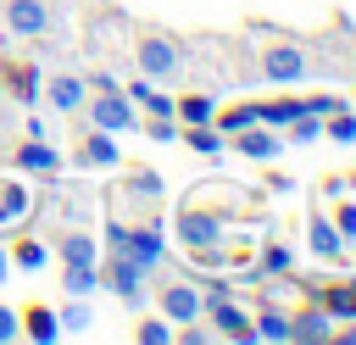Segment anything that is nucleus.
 I'll use <instances>...</instances> for the list:
<instances>
[{"mask_svg": "<svg viewBox=\"0 0 356 345\" xmlns=\"http://www.w3.org/2000/svg\"><path fill=\"white\" fill-rule=\"evenodd\" d=\"M11 278V256H6V245H0V284Z\"/></svg>", "mask_w": 356, "mask_h": 345, "instance_id": "e433bc0d", "label": "nucleus"}, {"mask_svg": "<svg viewBox=\"0 0 356 345\" xmlns=\"http://www.w3.org/2000/svg\"><path fill=\"white\" fill-rule=\"evenodd\" d=\"M228 145H234L239 156H250V161H273V156L284 150V139H278V128H267V122H250V128H239V134H228Z\"/></svg>", "mask_w": 356, "mask_h": 345, "instance_id": "1a4fd4ad", "label": "nucleus"}, {"mask_svg": "<svg viewBox=\"0 0 356 345\" xmlns=\"http://www.w3.org/2000/svg\"><path fill=\"white\" fill-rule=\"evenodd\" d=\"M178 139H184L189 150H200V156H222V145H228V139L217 134V122H189Z\"/></svg>", "mask_w": 356, "mask_h": 345, "instance_id": "b1692460", "label": "nucleus"}, {"mask_svg": "<svg viewBox=\"0 0 356 345\" xmlns=\"http://www.w3.org/2000/svg\"><path fill=\"white\" fill-rule=\"evenodd\" d=\"M56 256H61V262H100V245H95L89 228H67V234L56 239Z\"/></svg>", "mask_w": 356, "mask_h": 345, "instance_id": "a211bd4d", "label": "nucleus"}, {"mask_svg": "<svg viewBox=\"0 0 356 345\" xmlns=\"http://www.w3.org/2000/svg\"><path fill=\"white\" fill-rule=\"evenodd\" d=\"M334 228H339V239H345V245H356V200H345V206L334 211Z\"/></svg>", "mask_w": 356, "mask_h": 345, "instance_id": "f704fd0d", "label": "nucleus"}, {"mask_svg": "<svg viewBox=\"0 0 356 345\" xmlns=\"http://www.w3.org/2000/svg\"><path fill=\"white\" fill-rule=\"evenodd\" d=\"M250 328H256V339H289V312L284 306H261Z\"/></svg>", "mask_w": 356, "mask_h": 345, "instance_id": "a878e982", "label": "nucleus"}, {"mask_svg": "<svg viewBox=\"0 0 356 345\" xmlns=\"http://www.w3.org/2000/svg\"><path fill=\"white\" fill-rule=\"evenodd\" d=\"M61 289L67 295H95L100 289V262H61Z\"/></svg>", "mask_w": 356, "mask_h": 345, "instance_id": "6ab92c4d", "label": "nucleus"}, {"mask_svg": "<svg viewBox=\"0 0 356 345\" xmlns=\"http://www.w3.org/2000/svg\"><path fill=\"white\" fill-rule=\"evenodd\" d=\"M0 78H6V89H11L22 106H33V100H39V72H33L28 61H0Z\"/></svg>", "mask_w": 356, "mask_h": 345, "instance_id": "2eb2a0df", "label": "nucleus"}, {"mask_svg": "<svg viewBox=\"0 0 356 345\" xmlns=\"http://www.w3.org/2000/svg\"><path fill=\"white\" fill-rule=\"evenodd\" d=\"M6 28L22 39H39L50 28V6L44 0H6Z\"/></svg>", "mask_w": 356, "mask_h": 345, "instance_id": "f8f14e48", "label": "nucleus"}, {"mask_svg": "<svg viewBox=\"0 0 356 345\" xmlns=\"http://www.w3.org/2000/svg\"><path fill=\"white\" fill-rule=\"evenodd\" d=\"M200 300H206L200 312L211 317V334H217V339H239V345H250V339H256L250 312H245V306H234V300H228V289H206Z\"/></svg>", "mask_w": 356, "mask_h": 345, "instance_id": "f03ea898", "label": "nucleus"}, {"mask_svg": "<svg viewBox=\"0 0 356 345\" xmlns=\"http://www.w3.org/2000/svg\"><path fill=\"white\" fill-rule=\"evenodd\" d=\"M178 61H184V50L167 39V33H145L139 45H134V67L145 72V78H178Z\"/></svg>", "mask_w": 356, "mask_h": 345, "instance_id": "20e7f679", "label": "nucleus"}, {"mask_svg": "<svg viewBox=\"0 0 356 345\" xmlns=\"http://www.w3.org/2000/svg\"><path fill=\"white\" fill-rule=\"evenodd\" d=\"M261 78H267V83H300V78H306V50L289 45V39H273V45L261 50Z\"/></svg>", "mask_w": 356, "mask_h": 345, "instance_id": "423d86ee", "label": "nucleus"}, {"mask_svg": "<svg viewBox=\"0 0 356 345\" xmlns=\"http://www.w3.org/2000/svg\"><path fill=\"white\" fill-rule=\"evenodd\" d=\"M323 139H334V145H356V111H334V117H323Z\"/></svg>", "mask_w": 356, "mask_h": 345, "instance_id": "c756f323", "label": "nucleus"}, {"mask_svg": "<svg viewBox=\"0 0 356 345\" xmlns=\"http://www.w3.org/2000/svg\"><path fill=\"white\" fill-rule=\"evenodd\" d=\"M289 339H334V323H328V312L312 300V306H300V312H289Z\"/></svg>", "mask_w": 356, "mask_h": 345, "instance_id": "ddd939ff", "label": "nucleus"}, {"mask_svg": "<svg viewBox=\"0 0 356 345\" xmlns=\"http://www.w3.org/2000/svg\"><path fill=\"white\" fill-rule=\"evenodd\" d=\"M211 122H217V134L228 139V134H239V128H250V122H256V100H245V106H228V111H217Z\"/></svg>", "mask_w": 356, "mask_h": 345, "instance_id": "cd10ccee", "label": "nucleus"}, {"mask_svg": "<svg viewBox=\"0 0 356 345\" xmlns=\"http://www.w3.org/2000/svg\"><path fill=\"white\" fill-rule=\"evenodd\" d=\"M122 195H139V200H161V178H156L150 167H134V172L122 178Z\"/></svg>", "mask_w": 356, "mask_h": 345, "instance_id": "c85d7f7f", "label": "nucleus"}, {"mask_svg": "<svg viewBox=\"0 0 356 345\" xmlns=\"http://www.w3.org/2000/svg\"><path fill=\"white\" fill-rule=\"evenodd\" d=\"M56 323H61V334H89V323H95V312H89V295H72V300L56 312Z\"/></svg>", "mask_w": 356, "mask_h": 345, "instance_id": "393cba45", "label": "nucleus"}, {"mask_svg": "<svg viewBox=\"0 0 356 345\" xmlns=\"http://www.w3.org/2000/svg\"><path fill=\"white\" fill-rule=\"evenodd\" d=\"M89 122H95V128H106V134H134V128H139L134 100L122 95V83H117V89H95V95H89Z\"/></svg>", "mask_w": 356, "mask_h": 345, "instance_id": "7ed1b4c3", "label": "nucleus"}, {"mask_svg": "<svg viewBox=\"0 0 356 345\" xmlns=\"http://www.w3.org/2000/svg\"><path fill=\"white\" fill-rule=\"evenodd\" d=\"M172 334H178V328H172L167 317H145V323L134 328V339H139V345H167Z\"/></svg>", "mask_w": 356, "mask_h": 345, "instance_id": "2f4dec72", "label": "nucleus"}, {"mask_svg": "<svg viewBox=\"0 0 356 345\" xmlns=\"http://www.w3.org/2000/svg\"><path fill=\"white\" fill-rule=\"evenodd\" d=\"M117 161H122V145H117V134H106V128L83 134V139L72 145V167H78V172H100V167H117Z\"/></svg>", "mask_w": 356, "mask_h": 345, "instance_id": "0eeeda50", "label": "nucleus"}, {"mask_svg": "<svg viewBox=\"0 0 356 345\" xmlns=\"http://www.w3.org/2000/svg\"><path fill=\"white\" fill-rule=\"evenodd\" d=\"M17 167H22V172H39V178H56V172H61V150H56L44 134H28V139L17 145Z\"/></svg>", "mask_w": 356, "mask_h": 345, "instance_id": "9d476101", "label": "nucleus"}, {"mask_svg": "<svg viewBox=\"0 0 356 345\" xmlns=\"http://www.w3.org/2000/svg\"><path fill=\"white\" fill-rule=\"evenodd\" d=\"M300 111H306L300 95H289V100H256V122H267V128H289Z\"/></svg>", "mask_w": 356, "mask_h": 345, "instance_id": "412c9836", "label": "nucleus"}, {"mask_svg": "<svg viewBox=\"0 0 356 345\" xmlns=\"http://www.w3.org/2000/svg\"><path fill=\"white\" fill-rule=\"evenodd\" d=\"M6 256H11V267H17V273H39V267L50 262V245H44V239H33V234H22Z\"/></svg>", "mask_w": 356, "mask_h": 345, "instance_id": "4be33fe9", "label": "nucleus"}, {"mask_svg": "<svg viewBox=\"0 0 356 345\" xmlns=\"http://www.w3.org/2000/svg\"><path fill=\"white\" fill-rule=\"evenodd\" d=\"M172 117H178V128L211 122V117H217V100H211V95H172Z\"/></svg>", "mask_w": 356, "mask_h": 345, "instance_id": "aec40b11", "label": "nucleus"}, {"mask_svg": "<svg viewBox=\"0 0 356 345\" xmlns=\"http://www.w3.org/2000/svg\"><path fill=\"white\" fill-rule=\"evenodd\" d=\"M106 245H111V256H122V262H134L145 273L167 256V239H161L156 223H122V217H111L106 223Z\"/></svg>", "mask_w": 356, "mask_h": 345, "instance_id": "f257e3e1", "label": "nucleus"}, {"mask_svg": "<svg viewBox=\"0 0 356 345\" xmlns=\"http://www.w3.org/2000/svg\"><path fill=\"white\" fill-rule=\"evenodd\" d=\"M17 334H22V317H17V312L0 300V345H6V339H17Z\"/></svg>", "mask_w": 356, "mask_h": 345, "instance_id": "c9c22d12", "label": "nucleus"}, {"mask_svg": "<svg viewBox=\"0 0 356 345\" xmlns=\"http://www.w3.org/2000/svg\"><path fill=\"white\" fill-rule=\"evenodd\" d=\"M17 317H22V334H28V339H39V345L61 339V323H56V312H50V306H39V300H33V306H22Z\"/></svg>", "mask_w": 356, "mask_h": 345, "instance_id": "f3484780", "label": "nucleus"}, {"mask_svg": "<svg viewBox=\"0 0 356 345\" xmlns=\"http://www.w3.org/2000/svg\"><path fill=\"white\" fill-rule=\"evenodd\" d=\"M306 239H312V256H323V262H334V256L345 250V239H339L334 217H317V211H312V223H306Z\"/></svg>", "mask_w": 356, "mask_h": 345, "instance_id": "dca6fc26", "label": "nucleus"}, {"mask_svg": "<svg viewBox=\"0 0 356 345\" xmlns=\"http://www.w3.org/2000/svg\"><path fill=\"white\" fill-rule=\"evenodd\" d=\"M100 284H106V289H117L128 306H139V300H145V267H134V262H122V256H111V262L100 267Z\"/></svg>", "mask_w": 356, "mask_h": 345, "instance_id": "9b49d317", "label": "nucleus"}, {"mask_svg": "<svg viewBox=\"0 0 356 345\" xmlns=\"http://www.w3.org/2000/svg\"><path fill=\"white\" fill-rule=\"evenodd\" d=\"M28 200H33V195H28V184H0V228H6V223H17V217L28 211Z\"/></svg>", "mask_w": 356, "mask_h": 345, "instance_id": "bb28decb", "label": "nucleus"}, {"mask_svg": "<svg viewBox=\"0 0 356 345\" xmlns=\"http://www.w3.org/2000/svg\"><path fill=\"white\" fill-rule=\"evenodd\" d=\"M289 262H295V256H289L284 245H267V250H261V278H289Z\"/></svg>", "mask_w": 356, "mask_h": 345, "instance_id": "473e14b6", "label": "nucleus"}, {"mask_svg": "<svg viewBox=\"0 0 356 345\" xmlns=\"http://www.w3.org/2000/svg\"><path fill=\"white\" fill-rule=\"evenodd\" d=\"M312 300H317L328 317H356V278H350V284H334V289H317Z\"/></svg>", "mask_w": 356, "mask_h": 345, "instance_id": "5701e85b", "label": "nucleus"}, {"mask_svg": "<svg viewBox=\"0 0 356 345\" xmlns=\"http://www.w3.org/2000/svg\"><path fill=\"white\" fill-rule=\"evenodd\" d=\"M83 95H89V83H83V78H72V72H56V78L44 83V100H50L56 111H78V106H83Z\"/></svg>", "mask_w": 356, "mask_h": 345, "instance_id": "4468645a", "label": "nucleus"}, {"mask_svg": "<svg viewBox=\"0 0 356 345\" xmlns=\"http://www.w3.org/2000/svg\"><path fill=\"white\" fill-rule=\"evenodd\" d=\"M156 306H161V317H167L172 328H184V323H195V317H200V306H206V300H200V289H195V284L172 278V284H161V289H156Z\"/></svg>", "mask_w": 356, "mask_h": 345, "instance_id": "6e6552de", "label": "nucleus"}, {"mask_svg": "<svg viewBox=\"0 0 356 345\" xmlns=\"http://www.w3.org/2000/svg\"><path fill=\"white\" fill-rule=\"evenodd\" d=\"M178 245H189V250L222 245V211H211V206H184V211H178Z\"/></svg>", "mask_w": 356, "mask_h": 345, "instance_id": "39448f33", "label": "nucleus"}, {"mask_svg": "<svg viewBox=\"0 0 356 345\" xmlns=\"http://www.w3.org/2000/svg\"><path fill=\"white\" fill-rule=\"evenodd\" d=\"M300 100H306V111H312V117H334V111H345V100H339V95H300Z\"/></svg>", "mask_w": 356, "mask_h": 345, "instance_id": "72a5a7b5", "label": "nucleus"}, {"mask_svg": "<svg viewBox=\"0 0 356 345\" xmlns=\"http://www.w3.org/2000/svg\"><path fill=\"white\" fill-rule=\"evenodd\" d=\"M284 134H289L284 145H312V139H323V117H312V111H300V117H295V122H289Z\"/></svg>", "mask_w": 356, "mask_h": 345, "instance_id": "7c9ffc66", "label": "nucleus"}]
</instances>
